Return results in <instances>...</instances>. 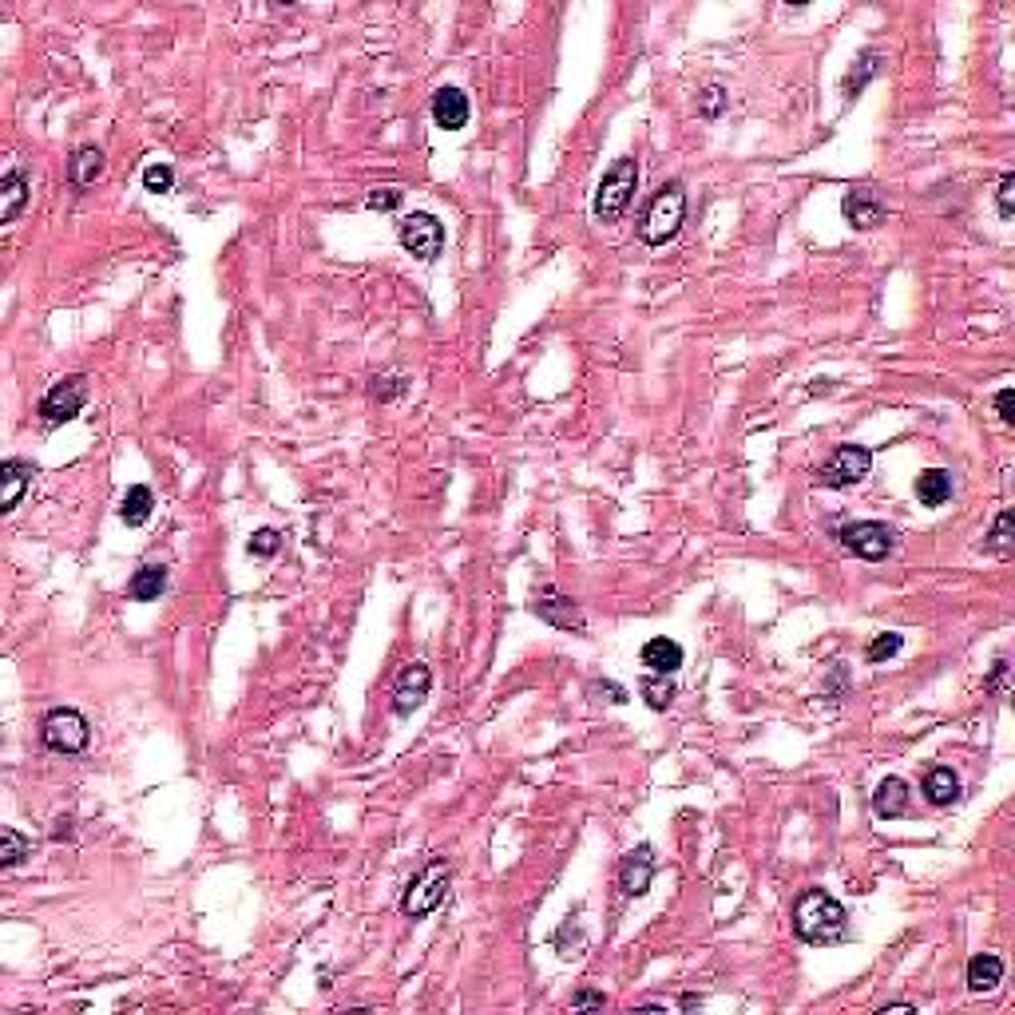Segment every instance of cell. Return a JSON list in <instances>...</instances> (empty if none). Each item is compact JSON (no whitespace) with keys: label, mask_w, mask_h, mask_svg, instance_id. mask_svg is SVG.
<instances>
[{"label":"cell","mask_w":1015,"mask_h":1015,"mask_svg":"<svg viewBox=\"0 0 1015 1015\" xmlns=\"http://www.w3.org/2000/svg\"><path fill=\"white\" fill-rule=\"evenodd\" d=\"M84 405H88V377H64V381H56L48 393H44V401H40V421L48 425V429H60V425H68V421H76L80 413H84Z\"/></svg>","instance_id":"cell-7"},{"label":"cell","mask_w":1015,"mask_h":1015,"mask_svg":"<svg viewBox=\"0 0 1015 1015\" xmlns=\"http://www.w3.org/2000/svg\"><path fill=\"white\" fill-rule=\"evenodd\" d=\"M643 667H651V675H675L678 667H682V647H678L675 639H667V635H659V639H647L643 643Z\"/></svg>","instance_id":"cell-17"},{"label":"cell","mask_w":1015,"mask_h":1015,"mask_svg":"<svg viewBox=\"0 0 1015 1015\" xmlns=\"http://www.w3.org/2000/svg\"><path fill=\"white\" fill-rule=\"evenodd\" d=\"M603 1004H607V996H603V992H591V988H583V992L571 996V1012H587V1008H603Z\"/></svg>","instance_id":"cell-35"},{"label":"cell","mask_w":1015,"mask_h":1015,"mask_svg":"<svg viewBox=\"0 0 1015 1015\" xmlns=\"http://www.w3.org/2000/svg\"><path fill=\"white\" fill-rule=\"evenodd\" d=\"M397 238H401V246H405L413 258H421V262H433V258L445 250V226H441L437 215H429V211L405 215V219L397 223Z\"/></svg>","instance_id":"cell-8"},{"label":"cell","mask_w":1015,"mask_h":1015,"mask_svg":"<svg viewBox=\"0 0 1015 1015\" xmlns=\"http://www.w3.org/2000/svg\"><path fill=\"white\" fill-rule=\"evenodd\" d=\"M143 187H147L151 195H167V191L175 187V171H171L167 163H147V167H143Z\"/></svg>","instance_id":"cell-29"},{"label":"cell","mask_w":1015,"mask_h":1015,"mask_svg":"<svg viewBox=\"0 0 1015 1015\" xmlns=\"http://www.w3.org/2000/svg\"><path fill=\"white\" fill-rule=\"evenodd\" d=\"M726 100H730V96H726V88H722V84H706V88H702V96H698V112L706 115V119H718L722 108H726Z\"/></svg>","instance_id":"cell-31"},{"label":"cell","mask_w":1015,"mask_h":1015,"mask_svg":"<svg viewBox=\"0 0 1015 1015\" xmlns=\"http://www.w3.org/2000/svg\"><path fill=\"white\" fill-rule=\"evenodd\" d=\"M924 797L936 805V809H948L960 801V778L948 770V766H932L924 774Z\"/></svg>","instance_id":"cell-20"},{"label":"cell","mask_w":1015,"mask_h":1015,"mask_svg":"<svg viewBox=\"0 0 1015 1015\" xmlns=\"http://www.w3.org/2000/svg\"><path fill=\"white\" fill-rule=\"evenodd\" d=\"M104 175V151L96 147V143H84V147H76L72 151V159H68V179H72V187H96V179Z\"/></svg>","instance_id":"cell-16"},{"label":"cell","mask_w":1015,"mask_h":1015,"mask_svg":"<svg viewBox=\"0 0 1015 1015\" xmlns=\"http://www.w3.org/2000/svg\"><path fill=\"white\" fill-rule=\"evenodd\" d=\"M278 544H282V536H278L274 528H258V532L250 536V556H274Z\"/></svg>","instance_id":"cell-33"},{"label":"cell","mask_w":1015,"mask_h":1015,"mask_svg":"<svg viewBox=\"0 0 1015 1015\" xmlns=\"http://www.w3.org/2000/svg\"><path fill=\"white\" fill-rule=\"evenodd\" d=\"M877 72H881V56H877V52H865V56L853 64V72L845 76V96H857V92L865 88V80L877 76Z\"/></svg>","instance_id":"cell-28"},{"label":"cell","mask_w":1015,"mask_h":1015,"mask_svg":"<svg viewBox=\"0 0 1015 1015\" xmlns=\"http://www.w3.org/2000/svg\"><path fill=\"white\" fill-rule=\"evenodd\" d=\"M468 96L460 92V88H437V96H433V123L441 127V131H460L464 123H468Z\"/></svg>","instance_id":"cell-15"},{"label":"cell","mask_w":1015,"mask_h":1015,"mask_svg":"<svg viewBox=\"0 0 1015 1015\" xmlns=\"http://www.w3.org/2000/svg\"><path fill=\"white\" fill-rule=\"evenodd\" d=\"M639 694L647 698L651 710H667L675 702V682H671V675H647L639 682Z\"/></svg>","instance_id":"cell-27"},{"label":"cell","mask_w":1015,"mask_h":1015,"mask_svg":"<svg viewBox=\"0 0 1015 1015\" xmlns=\"http://www.w3.org/2000/svg\"><path fill=\"white\" fill-rule=\"evenodd\" d=\"M635 191H639V159L623 155L603 171V179L595 187V219L619 223L627 215V207L635 203Z\"/></svg>","instance_id":"cell-2"},{"label":"cell","mask_w":1015,"mask_h":1015,"mask_svg":"<svg viewBox=\"0 0 1015 1015\" xmlns=\"http://www.w3.org/2000/svg\"><path fill=\"white\" fill-rule=\"evenodd\" d=\"M841 544H845L857 560L877 564V560H885V556L893 552L897 536H893V528L881 524V520H857V524H845V528H841Z\"/></svg>","instance_id":"cell-9"},{"label":"cell","mask_w":1015,"mask_h":1015,"mask_svg":"<svg viewBox=\"0 0 1015 1015\" xmlns=\"http://www.w3.org/2000/svg\"><path fill=\"white\" fill-rule=\"evenodd\" d=\"M401 199H405V191H397V187H377V191H369L365 207H369V211H397Z\"/></svg>","instance_id":"cell-32"},{"label":"cell","mask_w":1015,"mask_h":1015,"mask_svg":"<svg viewBox=\"0 0 1015 1015\" xmlns=\"http://www.w3.org/2000/svg\"><path fill=\"white\" fill-rule=\"evenodd\" d=\"M881 1012H916V1008H912V1004H885Z\"/></svg>","instance_id":"cell-40"},{"label":"cell","mask_w":1015,"mask_h":1015,"mask_svg":"<svg viewBox=\"0 0 1015 1015\" xmlns=\"http://www.w3.org/2000/svg\"><path fill=\"white\" fill-rule=\"evenodd\" d=\"M0 869H16L24 857H32V841L20 833V829H12V825H4L0 829Z\"/></svg>","instance_id":"cell-25"},{"label":"cell","mask_w":1015,"mask_h":1015,"mask_svg":"<svg viewBox=\"0 0 1015 1015\" xmlns=\"http://www.w3.org/2000/svg\"><path fill=\"white\" fill-rule=\"evenodd\" d=\"M28 195H32L28 175H24L20 167H12V171L0 179V199H4V207H0V223H16V215L24 211Z\"/></svg>","instance_id":"cell-18"},{"label":"cell","mask_w":1015,"mask_h":1015,"mask_svg":"<svg viewBox=\"0 0 1015 1015\" xmlns=\"http://www.w3.org/2000/svg\"><path fill=\"white\" fill-rule=\"evenodd\" d=\"M655 881V849L651 845H635L623 861H619V889L627 897H647Z\"/></svg>","instance_id":"cell-13"},{"label":"cell","mask_w":1015,"mask_h":1015,"mask_svg":"<svg viewBox=\"0 0 1015 1015\" xmlns=\"http://www.w3.org/2000/svg\"><path fill=\"white\" fill-rule=\"evenodd\" d=\"M678 1004H682V1012H694V1008H702V996H682Z\"/></svg>","instance_id":"cell-39"},{"label":"cell","mask_w":1015,"mask_h":1015,"mask_svg":"<svg viewBox=\"0 0 1015 1015\" xmlns=\"http://www.w3.org/2000/svg\"><path fill=\"white\" fill-rule=\"evenodd\" d=\"M996 409H1000V421H1004V425H1012L1015 421V389L1012 385H1004V389L996 393Z\"/></svg>","instance_id":"cell-36"},{"label":"cell","mask_w":1015,"mask_h":1015,"mask_svg":"<svg viewBox=\"0 0 1015 1015\" xmlns=\"http://www.w3.org/2000/svg\"><path fill=\"white\" fill-rule=\"evenodd\" d=\"M948 496H952V472H944V468H924V472L916 476V500H920L924 508H940Z\"/></svg>","instance_id":"cell-21"},{"label":"cell","mask_w":1015,"mask_h":1015,"mask_svg":"<svg viewBox=\"0 0 1015 1015\" xmlns=\"http://www.w3.org/2000/svg\"><path fill=\"white\" fill-rule=\"evenodd\" d=\"M151 508H155V492H151L147 484H131L127 496H123V504H119V520H123L127 528H143V524L151 520Z\"/></svg>","instance_id":"cell-22"},{"label":"cell","mask_w":1015,"mask_h":1015,"mask_svg":"<svg viewBox=\"0 0 1015 1015\" xmlns=\"http://www.w3.org/2000/svg\"><path fill=\"white\" fill-rule=\"evenodd\" d=\"M901 647H904V635L889 631V635H877V639L865 647V659H869V663H885V659H893Z\"/></svg>","instance_id":"cell-30"},{"label":"cell","mask_w":1015,"mask_h":1015,"mask_svg":"<svg viewBox=\"0 0 1015 1015\" xmlns=\"http://www.w3.org/2000/svg\"><path fill=\"white\" fill-rule=\"evenodd\" d=\"M32 476H36V464H28V460H20V456H8L4 464H0V512H12L16 504H20V496L28 492V484H32Z\"/></svg>","instance_id":"cell-14"},{"label":"cell","mask_w":1015,"mask_h":1015,"mask_svg":"<svg viewBox=\"0 0 1015 1015\" xmlns=\"http://www.w3.org/2000/svg\"><path fill=\"white\" fill-rule=\"evenodd\" d=\"M1012 528H1015V512H1012V508H1004V512L996 516V524H992V536L984 540V548H988L992 556L1008 560V556H1012Z\"/></svg>","instance_id":"cell-26"},{"label":"cell","mask_w":1015,"mask_h":1015,"mask_svg":"<svg viewBox=\"0 0 1015 1015\" xmlns=\"http://www.w3.org/2000/svg\"><path fill=\"white\" fill-rule=\"evenodd\" d=\"M163 587H167V567L163 564H143L135 575H131V599H139V603H155L159 595H163Z\"/></svg>","instance_id":"cell-24"},{"label":"cell","mask_w":1015,"mask_h":1015,"mask_svg":"<svg viewBox=\"0 0 1015 1015\" xmlns=\"http://www.w3.org/2000/svg\"><path fill=\"white\" fill-rule=\"evenodd\" d=\"M1004 980V960L992 956V952H980L968 960V992L984 996V992H996Z\"/></svg>","instance_id":"cell-19"},{"label":"cell","mask_w":1015,"mask_h":1015,"mask_svg":"<svg viewBox=\"0 0 1015 1015\" xmlns=\"http://www.w3.org/2000/svg\"><path fill=\"white\" fill-rule=\"evenodd\" d=\"M1004 675H1008V659H996V667H992V675H988V690H992V694L1004 690Z\"/></svg>","instance_id":"cell-38"},{"label":"cell","mask_w":1015,"mask_h":1015,"mask_svg":"<svg viewBox=\"0 0 1015 1015\" xmlns=\"http://www.w3.org/2000/svg\"><path fill=\"white\" fill-rule=\"evenodd\" d=\"M904 809H908V786L901 778H885L873 793V813L881 821H893V817H904Z\"/></svg>","instance_id":"cell-23"},{"label":"cell","mask_w":1015,"mask_h":1015,"mask_svg":"<svg viewBox=\"0 0 1015 1015\" xmlns=\"http://www.w3.org/2000/svg\"><path fill=\"white\" fill-rule=\"evenodd\" d=\"M869 472H873V452L865 445H841V449L829 452V460L817 468V488L841 492V488L861 484Z\"/></svg>","instance_id":"cell-6"},{"label":"cell","mask_w":1015,"mask_h":1015,"mask_svg":"<svg viewBox=\"0 0 1015 1015\" xmlns=\"http://www.w3.org/2000/svg\"><path fill=\"white\" fill-rule=\"evenodd\" d=\"M449 881H452V865L445 857H433V861L409 881V889H405V897H401V912H405L409 920H425L429 912L441 908L445 893H449Z\"/></svg>","instance_id":"cell-4"},{"label":"cell","mask_w":1015,"mask_h":1015,"mask_svg":"<svg viewBox=\"0 0 1015 1015\" xmlns=\"http://www.w3.org/2000/svg\"><path fill=\"white\" fill-rule=\"evenodd\" d=\"M532 611H536L548 627H556V631H575V635H583V631H587V619H583L579 603H575L571 595H560L556 587H540V591H536Z\"/></svg>","instance_id":"cell-10"},{"label":"cell","mask_w":1015,"mask_h":1015,"mask_svg":"<svg viewBox=\"0 0 1015 1015\" xmlns=\"http://www.w3.org/2000/svg\"><path fill=\"white\" fill-rule=\"evenodd\" d=\"M682 219H686V191H682V183H667V187H659V195L647 203L643 223H639V238H643L647 246H667V242H675L678 238Z\"/></svg>","instance_id":"cell-3"},{"label":"cell","mask_w":1015,"mask_h":1015,"mask_svg":"<svg viewBox=\"0 0 1015 1015\" xmlns=\"http://www.w3.org/2000/svg\"><path fill=\"white\" fill-rule=\"evenodd\" d=\"M996 203H1000V219H1004V223H1012V215H1015V175H1012V171L1000 179Z\"/></svg>","instance_id":"cell-34"},{"label":"cell","mask_w":1015,"mask_h":1015,"mask_svg":"<svg viewBox=\"0 0 1015 1015\" xmlns=\"http://www.w3.org/2000/svg\"><path fill=\"white\" fill-rule=\"evenodd\" d=\"M591 694H607V702H615V706L627 702V686H619V682H591Z\"/></svg>","instance_id":"cell-37"},{"label":"cell","mask_w":1015,"mask_h":1015,"mask_svg":"<svg viewBox=\"0 0 1015 1015\" xmlns=\"http://www.w3.org/2000/svg\"><path fill=\"white\" fill-rule=\"evenodd\" d=\"M40 742L52 754H84L92 742V726L76 706H56L40 718Z\"/></svg>","instance_id":"cell-5"},{"label":"cell","mask_w":1015,"mask_h":1015,"mask_svg":"<svg viewBox=\"0 0 1015 1015\" xmlns=\"http://www.w3.org/2000/svg\"><path fill=\"white\" fill-rule=\"evenodd\" d=\"M429 690H433V671L425 667V663H409L397 682H393V714L397 718H409L425 698H429Z\"/></svg>","instance_id":"cell-11"},{"label":"cell","mask_w":1015,"mask_h":1015,"mask_svg":"<svg viewBox=\"0 0 1015 1015\" xmlns=\"http://www.w3.org/2000/svg\"><path fill=\"white\" fill-rule=\"evenodd\" d=\"M793 936L805 944H833L845 932V908L837 897H829L825 889H805L793 901Z\"/></svg>","instance_id":"cell-1"},{"label":"cell","mask_w":1015,"mask_h":1015,"mask_svg":"<svg viewBox=\"0 0 1015 1015\" xmlns=\"http://www.w3.org/2000/svg\"><path fill=\"white\" fill-rule=\"evenodd\" d=\"M885 199H881V191L877 187H853L845 199H841V215H845V223L857 226V230H873V226L885 223Z\"/></svg>","instance_id":"cell-12"}]
</instances>
